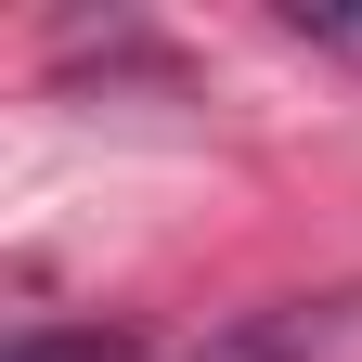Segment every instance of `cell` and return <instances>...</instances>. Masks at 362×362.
Returning a JSON list of instances; mask_svg holds the SVG:
<instances>
[{
    "mask_svg": "<svg viewBox=\"0 0 362 362\" xmlns=\"http://www.w3.org/2000/svg\"><path fill=\"white\" fill-rule=\"evenodd\" d=\"M13 362H129V349H117V337H26Z\"/></svg>",
    "mask_w": 362,
    "mask_h": 362,
    "instance_id": "1",
    "label": "cell"
},
{
    "mask_svg": "<svg viewBox=\"0 0 362 362\" xmlns=\"http://www.w3.org/2000/svg\"><path fill=\"white\" fill-rule=\"evenodd\" d=\"M298 39H324L337 65H362V13H298Z\"/></svg>",
    "mask_w": 362,
    "mask_h": 362,
    "instance_id": "2",
    "label": "cell"
}]
</instances>
